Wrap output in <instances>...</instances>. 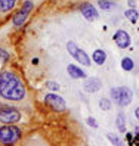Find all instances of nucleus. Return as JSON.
Returning <instances> with one entry per match:
<instances>
[{"mask_svg": "<svg viewBox=\"0 0 139 146\" xmlns=\"http://www.w3.org/2000/svg\"><path fill=\"white\" fill-rule=\"evenodd\" d=\"M129 5L132 6V7H135V2H133V0H129Z\"/></svg>", "mask_w": 139, "mask_h": 146, "instance_id": "25", "label": "nucleus"}, {"mask_svg": "<svg viewBox=\"0 0 139 146\" xmlns=\"http://www.w3.org/2000/svg\"><path fill=\"white\" fill-rule=\"evenodd\" d=\"M114 41H116V44H117L120 49H126V47L130 44V36H129L124 30H118V31L114 34Z\"/></svg>", "mask_w": 139, "mask_h": 146, "instance_id": "8", "label": "nucleus"}, {"mask_svg": "<svg viewBox=\"0 0 139 146\" xmlns=\"http://www.w3.org/2000/svg\"><path fill=\"white\" fill-rule=\"evenodd\" d=\"M135 115H136V118L139 119V108H136V109H135Z\"/></svg>", "mask_w": 139, "mask_h": 146, "instance_id": "24", "label": "nucleus"}, {"mask_svg": "<svg viewBox=\"0 0 139 146\" xmlns=\"http://www.w3.org/2000/svg\"><path fill=\"white\" fill-rule=\"evenodd\" d=\"M45 102L52 108V109H55V111H65V100L61 98V96H58V94H55V93H50V94H46V98H45Z\"/></svg>", "mask_w": 139, "mask_h": 146, "instance_id": "7", "label": "nucleus"}, {"mask_svg": "<svg viewBox=\"0 0 139 146\" xmlns=\"http://www.w3.org/2000/svg\"><path fill=\"white\" fill-rule=\"evenodd\" d=\"M99 106L102 108V111H110V108H111V102H110V99L102 98V99L99 100Z\"/></svg>", "mask_w": 139, "mask_h": 146, "instance_id": "17", "label": "nucleus"}, {"mask_svg": "<svg viewBox=\"0 0 139 146\" xmlns=\"http://www.w3.org/2000/svg\"><path fill=\"white\" fill-rule=\"evenodd\" d=\"M135 133H136V136H139V127H136V128H135Z\"/></svg>", "mask_w": 139, "mask_h": 146, "instance_id": "26", "label": "nucleus"}, {"mask_svg": "<svg viewBox=\"0 0 139 146\" xmlns=\"http://www.w3.org/2000/svg\"><path fill=\"white\" fill-rule=\"evenodd\" d=\"M86 121H88V124H89L90 127H93V128H96V127H98V123H96V119H95V118H92V117H89L88 119H86Z\"/></svg>", "mask_w": 139, "mask_h": 146, "instance_id": "22", "label": "nucleus"}, {"mask_svg": "<svg viewBox=\"0 0 139 146\" xmlns=\"http://www.w3.org/2000/svg\"><path fill=\"white\" fill-rule=\"evenodd\" d=\"M92 59L95 61V64L102 65L104 62H105V59H107V53L104 52V50L98 49V50H95V52H93V55H92Z\"/></svg>", "mask_w": 139, "mask_h": 146, "instance_id": "13", "label": "nucleus"}, {"mask_svg": "<svg viewBox=\"0 0 139 146\" xmlns=\"http://www.w3.org/2000/svg\"><path fill=\"white\" fill-rule=\"evenodd\" d=\"M21 139V130L12 124H5L0 127V143L13 145Z\"/></svg>", "mask_w": 139, "mask_h": 146, "instance_id": "2", "label": "nucleus"}, {"mask_svg": "<svg viewBox=\"0 0 139 146\" xmlns=\"http://www.w3.org/2000/svg\"><path fill=\"white\" fill-rule=\"evenodd\" d=\"M67 71H68V74L73 77V78H84L86 77V74H84V71L83 70H80L77 65H68L67 66Z\"/></svg>", "mask_w": 139, "mask_h": 146, "instance_id": "12", "label": "nucleus"}, {"mask_svg": "<svg viewBox=\"0 0 139 146\" xmlns=\"http://www.w3.org/2000/svg\"><path fill=\"white\" fill-rule=\"evenodd\" d=\"M130 102H132V92L127 87H120V98L117 104L120 106H127Z\"/></svg>", "mask_w": 139, "mask_h": 146, "instance_id": "11", "label": "nucleus"}, {"mask_svg": "<svg viewBox=\"0 0 139 146\" xmlns=\"http://www.w3.org/2000/svg\"><path fill=\"white\" fill-rule=\"evenodd\" d=\"M80 12L83 13V16L88 21H95L98 18V12L93 7V5H90V3H83L80 6Z\"/></svg>", "mask_w": 139, "mask_h": 146, "instance_id": "9", "label": "nucleus"}, {"mask_svg": "<svg viewBox=\"0 0 139 146\" xmlns=\"http://www.w3.org/2000/svg\"><path fill=\"white\" fill-rule=\"evenodd\" d=\"M67 49H68L70 55H71L79 64L86 65V66H89V65H90V58L88 56V53L83 52V50H82L79 46H76V43H74V41H70L68 44H67Z\"/></svg>", "mask_w": 139, "mask_h": 146, "instance_id": "3", "label": "nucleus"}, {"mask_svg": "<svg viewBox=\"0 0 139 146\" xmlns=\"http://www.w3.org/2000/svg\"><path fill=\"white\" fill-rule=\"evenodd\" d=\"M46 87L50 89V90L58 92V90H59V84H58V83H53V81H47V83H46Z\"/></svg>", "mask_w": 139, "mask_h": 146, "instance_id": "20", "label": "nucleus"}, {"mask_svg": "<svg viewBox=\"0 0 139 146\" xmlns=\"http://www.w3.org/2000/svg\"><path fill=\"white\" fill-rule=\"evenodd\" d=\"M19 6V0H0V24H3Z\"/></svg>", "mask_w": 139, "mask_h": 146, "instance_id": "4", "label": "nucleus"}, {"mask_svg": "<svg viewBox=\"0 0 139 146\" xmlns=\"http://www.w3.org/2000/svg\"><path fill=\"white\" fill-rule=\"evenodd\" d=\"M124 16H126V18L132 22V24H135V22L138 21V18H139V13H138V11H135V9H129V11L124 12Z\"/></svg>", "mask_w": 139, "mask_h": 146, "instance_id": "14", "label": "nucleus"}, {"mask_svg": "<svg viewBox=\"0 0 139 146\" xmlns=\"http://www.w3.org/2000/svg\"><path fill=\"white\" fill-rule=\"evenodd\" d=\"M27 96V89L18 74L3 71L0 74V98L7 102H19Z\"/></svg>", "mask_w": 139, "mask_h": 146, "instance_id": "1", "label": "nucleus"}, {"mask_svg": "<svg viewBox=\"0 0 139 146\" xmlns=\"http://www.w3.org/2000/svg\"><path fill=\"white\" fill-rule=\"evenodd\" d=\"M121 68L126 71H132L133 70V61L130 58H123L121 59Z\"/></svg>", "mask_w": 139, "mask_h": 146, "instance_id": "16", "label": "nucleus"}, {"mask_svg": "<svg viewBox=\"0 0 139 146\" xmlns=\"http://www.w3.org/2000/svg\"><path fill=\"white\" fill-rule=\"evenodd\" d=\"M108 139L112 142V143H114V145H120L121 142H120V139H118V137H116V136H112V134H108Z\"/></svg>", "mask_w": 139, "mask_h": 146, "instance_id": "23", "label": "nucleus"}, {"mask_svg": "<svg viewBox=\"0 0 139 146\" xmlns=\"http://www.w3.org/2000/svg\"><path fill=\"white\" fill-rule=\"evenodd\" d=\"M31 9H33V2H25L22 5L21 9L13 15V25H15V27H21V25L27 21Z\"/></svg>", "mask_w": 139, "mask_h": 146, "instance_id": "6", "label": "nucleus"}, {"mask_svg": "<svg viewBox=\"0 0 139 146\" xmlns=\"http://www.w3.org/2000/svg\"><path fill=\"white\" fill-rule=\"evenodd\" d=\"M21 118V112L15 108H9V106H3L0 108V123L3 124H12L19 121Z\"/></svg>", "mask_w": 139, "mask_h": 146, "instance_id": "5", "label": "nucleus"}, {"mask_svg": "<svg viewBox=\"0 0 139 146\" xmlns=\"http://www.w3.org/2000/svg\"><path fill=\"white\" fill-rule=\"evenodd\" d=\"M110 94H111V99H114L116 102H118V98H120V87H114V89H111Z\"/></svg>", "mask_w": 139, "mask_h": 146, "instance_id": "19", "label": "nucleus"}, {"mask_svg": "<svg viewBox=\"0 0 139 146\" xmlns=\"http://www.w3.org/2000/svg\"><path fill=\"white\" fill-rule=\"evenodd\" d=\"M7 59H9V53H7L6 50L0 49V62H6Z\"/></svg>", "mask_w": 139, "mask_h": 146, "instance_id": "21", "label": "nucleus"}, {"mask_svg": "<svg viewBox=\"0 0 139 146\" xmlns=\"http://www.w3.org/2000/svg\"><path fill=\"white\" fill-rule=\"evenodd\" d=\"M117 128H118V131H121V133L126 131V119H124L123 114H118V117H117Z\"/></svg>", "mask_w": 139, "mask_h": 146, "instance_id": "15", "label": "nucleus"}, {"mask_svg": "<svg viewBox=\"0 0 139 146\" xmlns=\"http://www.w3.org/2000/svg\"><path fill=\"white\" fill-rule=\"evenodd\" d=\"M98 5H99L101 9H104V11H108V9H111V7H112V3L108 2V0H99Z\"/></svg>", "mask_w": 139, "mask_h": 146, "instance_id": "18", "label": "nucleus"}, {"mask_svg": "<svg viewBox=\"0 0 139 146\" xmlns=\"http://www.w3.org/2000/svg\"><path fill=\"white\" fill-rule=\"evenodd\" d=\"M101 87H102L101 80L93 78V77H92V78H86L84 80V84H83L84 92H88V93H95V92H98Z\"/></svg>", "mask_w": 139, "mask_h": 146, "instance_id": "10", "label": "nucleus"}]
</instances>
